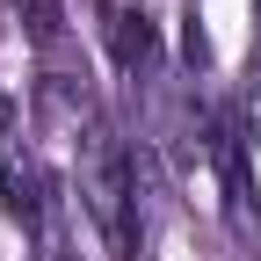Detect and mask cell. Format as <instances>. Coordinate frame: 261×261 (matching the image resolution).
Here are the masks:
<instances>
[{
    "instance_id": "obj_1",
    "label": "cell",
    "mask_w": 261,
    "mask_h": 261,
    "mask_svg": "<svg viewBox=\"0 0 261 261\" xmlns=\"http://www.w3.org/2000/svg\"><path fill=\"white\" fill-rule=\"evenodd\" d=\"M73 174H80V203H87V218L102 225V240L130 261V254H138V181H130V152H123V138H116L102 116L73 138Z\"/></svg>"
},
{
    "instance_id": "obj_2",
    "label": "cell",
    "mask_w": 261,
    "mask_h": 261,
    "mask_svg": "<svg viewBox=\"0 0 261 261\" xmlns=\"http://www.w3.org/2000/svg\"><path fill=\"white\" fill-rule=\"evenodd\" d=\"M0 211H8L22 232L44 225V160H37V145L22 138V123L8 109H0Z\"/></svg>"
},
{
    "instance_id": "obj_3",
    "label": "cell",
    "mask_w": 261,
    "mask_h": 261,
    "mask_svg": "<svg viewBox=\"0 0 261 261\" xmlns=\"http://www.w3.org/2000/svg\"><path fill=\"white\" fill-rule=\"evenodd\" d=\"M102 37H109V58L123 65V73H145V65L160 58V29L145 8H116V0H102Z\"/></svg>"
},
{
    "instance_id": "obj_4",
    "label": "cell",
    "mask_w": 261,
    "mask_h": 261,
    "mask_svg": "<svg viewBox=\"0 0 261 261\" xmlns=\"http://www.w3.org/2000/svg\"><path fill=\"white\" fill-rule=\"evenodd\" d=\"M15 22L29 29V44H58V22H65V0H15Z\"/></svg>"
}]
</instances>
